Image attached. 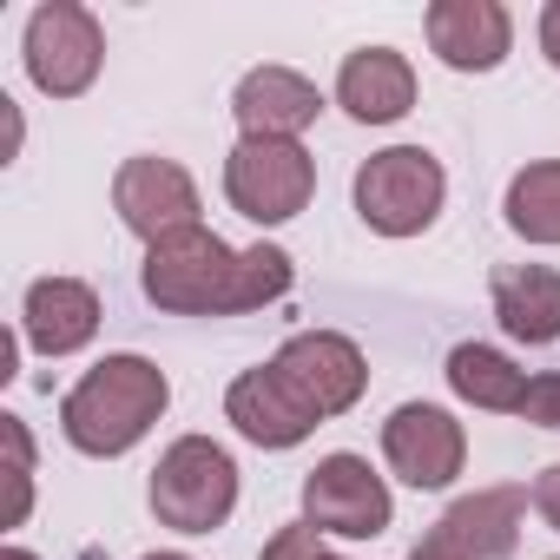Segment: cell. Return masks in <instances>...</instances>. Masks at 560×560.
<instances>
[{"label": "cell", "mask_w": 560, "mask_h": 560, "mask_svg": "<svg viewBox=\"0 0 560 560\" xmlns=\"http://www.w3.org/2000/svg\"><path fill=\"white\" fill-rule=\"evenodd\" d=\"M165 402H172V383H165L159 363H145V357H106V363H93L67 389L60 429H67V442L80 455H100L106 462V455L139 448L145 429L165 416Z\"/></svg>", "instance_id": "obj_1"}, {"label": "cell", "mask_w": 560, "mask_h": 560, "mask_svg": "<svg viewBox=\"0 0 560 560\" xmlns=\"http://www.w3.org/2000/svg\"><path fill=\"white\" fill-rule=\"evenodd\" d=\"M139 284L159 311H178V317H231V291H237V250L191 224V231H172L159 244H145V270Z\"/></svg>", "instance_id": "obj_2"}, {"label": "cell", "mask_w": 560, "mask_h": 560, "mask_svg": "<svg viewBox=\"0 0 560 560\" xmlns=\"http://www.w3.org/2000/svg\"><path fill=\"white\" fill-rule=\"evenodd\" d=\"M145 501H152L159 527H178V534L224 527L231 508H237V462H231V448H218L211 435H178L159 455Z\"/></svg>", "instance_id": "obj_3"}, {"label": "cell", "mask_w": 560, "mask_h": 560, "mask_svg": "<svg viewBox=\"0 0 560 560\" xmlns=\"http://www.w3.org/2000/svg\"><path fill=\"white\" fill-rule=\"evenodd\" d=\"M442 198H448L442 159L422 145H389V152L363 159V172H357V218L383 237L429 231L442 218Z\"/></svg>", "instance_id": "obj_4"}, {"label": "cell", "mask_w": 560, "mask_h": 560, "mask_svg": "<svg viewBox=\"0 0 560 560\" xmlns=\"http://www.w3.org/2000/svg\"><path fill=\"white\" fill-rule=\"evenodd\" d=\"M317 191V159L298 139H237L224 159V198L250 224H291Z\"/></svg>", "instance_id": "obj_5"}, {"label": "cell", "mask_w": 560, "mask_h": 560, "mask_svg": "<svg viewBox=\"0 0 560 560\" xmlns=\"http://www.w3.org/2000/svg\"><path fill=\"white\" fill-rule=\"evenodd\" d=\"M106 67V34L73 0H47L27 21V73L47 100H80Z\"/></svg>", "instance_id": "obj_6"}, {"label": "cell", "mask_w": 560, "mask_h": 560, "mask_svg": "<svg viewBox=\"0 0 560 560\" xmlns=\"http://www.w3.org/2000/svg\"><path fill=\"white\" fill-rule=\"evenodd\" d=\"M270 370L291 383V396H298L317 422L357 409V396L370 389V363H363V350H357L350 337H337V330H298L284 350L270 357Z\"/></svg>", "instance_id": "obj_7"}, {"label": "cell", "mask_w": 560, "mask_h": 560, "mask_svg": "<svg viewBox=\"0 0 560 560\" xmlns=\"http://www.w3.org/2000/svg\"><path fill=\"white\" fill-rule=\"evenodd\" d=\"M304 521L317 534L343 540H376L389 527V481L363 455H324L304 475Z\"/></svg>", "instance_id": "obj_8"}, {"label": "cell", "mask_w": 560, "mask_h": 560, "mask_svg": "<svg viewBox=\"0 0 560 560\" xmlns=\"http://www.w3.org/2000/svg\"><path fill=\"white\" fill-rule=\"evenodd\" d=\"M113 211H119V224H126L132 237L159 244V237L198 224V185H191V172H185L178 159H152V152H145V159H126V165H119V178H113Z\"/></svg>", "instance_id": "obj_9"}, {"label": "cell", "mask_w": 560, "mask_h": 560, "mask_svg": "<svg viewBox=\"0 0 560 560\" xmlns=\"http://www.w3.org/2000/svg\"><path fill=\"white\" fill-rule=\"evenodd\" d=\"M383 455L389 468L409 481V488H448L468 462V435L448 409L435 402H402L389 422H383Z\"/></svg>", "instance_id": "obj_10"}, {"label": "cell", "mask_w": 560, "mask_h": 560, "mask_svg": "<svg viewBox=\"0 0 560 560\" xmlns=\"http://www.w3.org/2000/svg\"><path fill=\"white\" fill-rule=\"evenodd\" d=\"M429 47L455 73H494L514 47V21L501 0H435L429 8Z\"/></svg>", "instance_id": "obj_11"}, {"label": "cell", "mask_w": 560, "mask_h": 560, "mask_svg": "<svg viewBox=\"0 0 560 560\" xmlns=\"http://www.w3.org/2000/svg\"><path fill=\"white\" fill-rule=\"evenodd\" d=\"M231 113H237L244 139H298L304 126H317L324 93L291 67H250L231 93Z\"/></svg>", "instance_id": "obj_12"}, {"label": "cell", "mask_w": 560, "mask_h": 560, "mask_svg": "<svg viewBox=\"0 0 560 560\" xmlns=\"http://www.w3.org/2000/svg\"><path fill=\"white\" fill-rule=\"evenodd\" d=\"M224 416H231V429H237L244 442H257V448H298V442L317 429V416L291 396V383L277 376L270 363L244 370V376L224 389Z\"/></svg>", "instance_id": "obj_13"}, {"label": "cell", "mask_w": 560, "mask_h": 560, "mask_svg": "<svg viewBox=\"0 0 560 560\" xmlns=\"http://www.w3.org/2000/svg\"><path fill=\"white\" fill-rule=\"evenodd\" d=\"M521 521H527V488H475L429 534L462 560H508L521 547Z\"/></svg>", "instance_id": "obj_14"}, {"label": "cell", "mask_w": 560, "mask_h": 560, "mask_svg": "<svg viewBox=\"0 0 560 560\" xmlns=\"http://www.w3.org/2000/svg\"><path fill=\"white\" fill-rule=\"evenodd\" d=\"M21 337L40 357H73L100 337V291L80 277H40L27 284V311H21Z\"/></svg>", "instance_id": "obj_15"}, {"label": "cell", "mask_w": 560, "mask_h": 560, "mask_svg": "<svg viewBox=\"0 0 560 560\" xmlns=\"http://www.w3.org/2000/svg\"><path fill=\"white\" fill-rule=\"evenodd\" d=\"M337 106L363 126H396L416 106V67L396 47H357L337 73Z\"/></svg>", "instance_id": "obj_16"}, {"label": "cell", "mask_w": 560, "mask_h": 560, "mask_svg": "<svg viewBox=\"0 0 560 560\" xmlns=\"http://www.w3.org/2000/svg\"><path fill=\"white\" fill-rule=\"evenodd\" d=\"M494 317L514 343H560V270L547 264H501L488 277Z\"/></svg>", "instance_id": "obj_17"}, {"label": "cell", "mask_w": 560, "mask_h": 560, "mask_svg": "<svg viewBox=\"0 0 560 560\" xmlns=\"http://www.w3.org/2000/svg\"><path fill=\"white\" fill-rule=\"evenodd\" d=\"M448 389L475 409H521L527 402V370H514L494 343H455L448 350Z\"/></svg>", "instance_id": "obj_18"}, {"label": "cell", "mask_w": 560, "mask_h": 560, "mask_svg": "<svg viewBox=\"0 0 560 560\" xmlns=\"http://www.w3.org/2000/svg\"><path fill=\"white\" fill-rule=\"evenodd\" d=\"M508 224L514 237L527 244H560V159H540V165H521L508 178Z\"/></svg>", "instance_id": "obj_19"}, {"label": "cell", "mask_w": 560, "mask_h": 560, "mask_svg": "<svg viewBox=\"0 0 560 560\" xmlns=\"http://www.w3.org/2000/svg\"><path fill=\"white\" fill-rule=\"evenodd\" d=\"M291 250H277V244H250V250H237V291H231V317L237 311H264V304H277L291 291Z\"/></svg>", "instance_id": "obj_20"}, {"label": "cell", "mask_w": 560, "mask_h": 560, "mask_svg": "<svg viewBox=\"0 0 560 560\" xmlns=\"http://www.w3.org/2000/svg\"><path fill=\"white\" fill-rule=\"evenodd\" d=\"M0 442H8V527H21L27 508H34V442H27V422L0 416Z\"/></svg>", "instance_id": "obj_21"}, {"label": "cell", "mask_w": 560, "mask_h": 560, "mask_svg": "<svg viewBox=\"0 0 560 560\" xmlns=\"http://www.w3.org/2000/svg\"><path fill=\"white\" fill-rule=\"evenodd\" d=\"M257 560H343V553H330L324 547V534L311 527V521H291V527H277L270 540H264V553Z\"/></svg>", "instance_id": "obj_22"}, {"label": "cell", "mask_w": 560, "mask_h": 560, "mask_svg": "<svg viewBox=\"0 0 560 560\" xmlns=\"http://www.w3.org/2000/svg\"><path fill=\"white\" fill-rule=\"evenodd\" d=\"M521 416H527V422H540V429H560V370H547V376H534V383H527Z\"/></svg>", "instance_id": "obj_23"}, {"label": "cell", "mask_w": 560, "mask_h": 560, "mask_svg": "<svg viewBox=\"0 0 560 560\" xmlns=\"http://www.w3.org/2000/svg\"><path fill=\"white\" fill-rule=\"evenodd\" d=\"M527 501H534V514H540V521H547V527L560 534V462L534 475V488H527Z\"/></svg>", "instance_id": "obj_24"}, {"label": "cell", "mask_w": 560, "mask_h": 560, "mask_svg": "<svg viewBox=\"0 0 560 560\" xmlns=\"http://www.w3.org/2000/svg\"><path fill=\"white\" fill-rule=\"evenodd\" d=\"M540 54L560 67V0H547V8H540Z\"/></svg>", "instance_id": "obj_25"}, {"label": "cell", "mask_w": 560, "mask_h": 560, "mask_svg": "<svg viewBox=\"0 0 560 560\" xmlns=\"http://www.w3.org/2000/svg\"><path fill=\"white\" fill-rule=\"evenodd\" d=\"M409 560H462V553H455V547H442V540L429 534V540H416V547H409Z\"/></svg>", "instance_id": "obj_26"}, {"label": "cell", "mask_w": 560, "mask_h": 560, "mask_svg": "<svg viewBox=\"0 0 560 560\" xmlns=\"http://www.w3.org/2000/svg\"><path fill=\"white\" fill-rule=\"evenodd\" d=\"M0 560H34V553H27V547H8V553H0Z\"/></svg>", "instance_id": "obj_27"}, {"label": "cell", "mask_w": 560, "mask_h": 560, "mask_svg": "<svg viewBox=\"0 0 560 560\" xmlns=\"http://www.w3.org/2000/svg\"><path fill=\"white\" fill-rule=\"evenodd\" d=\"M145 560H191V553H145Z\"/></svg>", "instance_id": "obj_28"}]
</instances>
